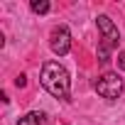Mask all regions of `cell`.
<instances>
[{"label":"cell","mask_w":125,"mask_h":125,"mask_svg":"<svg viewBox=\"0 0 125 125\" xmlns=\"http://www.w3.org/2000/svg\"><path fill=\"white\" fill-rule=\"evenodd\" d=\"M44 120H47V115H44L42 110H32V113L22 115V118L17 120V125H44Z\"/></svg>","instance_id":"cell-5"},{"label":"cell","mask_w":125,"mask_h":125,"mask_svg":"<svg viewBox=\"0 0 125 125\" xmlns=\"http://www.w3.org/2000/svg\"><path fill=\"white\" fill-rule=\"evenodd\" d=\"M49 47H52V52L56 56L69 54V49H71V32H69V27L56 25L52 30V34H49Z\"/></svg>","instance_id":"cell-3"},{"label":"cell","mask_w":125,"mask_h":125,"mask_svg":"<svg viewBox=\"0 0 125 125\" xmlns=\"http://www.w3.org/2000/svg\"><path fill=\"white\" fill-rule=\"evenodd\" d=\"M15 86H17V88H25V86H27V76H25V74H20V76L15 79Z\"/></svg>","instance_id":"cell-7"},{"label":"cell","mask_w":125,"mask_h":125,"mask_svg":"<svg viewBox=\"0 0 125 125\" xmlns=\"http://www.w3.org/2000/svg\"><path fill=\"white\" fill-rule=\"evenodd\" d=\"M30 8H32V12H37V15H47L52 5L47 3V0H32V3H30Z\"/></svg>","instance_id":"cell-6"},{"label":"cell","mask_w":125,"mask_h":125,"mask_svg":"<svg viewBox=\"0 0 125 125\" xmlns=\"http://www.w3.org/2000/svg\"><path fill=\"white\" fill-rule=\"evenodd\" d=\"M96 25H98L101 34H103V42L115 49L118 42H120V32H118V27L113 25V20H110L108 15H98V17H96Z\"/></svg>","instance_id":"cell-4"},{"label":"cell","mask_w":125,"mask_h":125,"mask_svg":"<svg viewBox=\"0 0 125 125\" xmlns=\"http://www.w3.org/2000/svg\"><path fill=\"white\" fill-rule=\"evenodd\" d=\"M42 86L54 98H61V101H69V96H71L69 71L61 66L59 61H47V64L42 66Z\"/></svg>","instance_id":"cell-1"},{"label":"cell","mask_w":125,"mask_h":125,"mask_svg":"<svg viewBox=\"0 0 125 125\" xmlns=\"http://www.w3.org/2000/svg\"><path fill=\"white\" fill-rule=\"evenodd\" d=\"M118 66L125 71V52H120V54H118Z\"/></svg>","instance_id":"cell-8"},{"label":"cell","mask_w":125,"mask_h":125,"mask_svg":"<svg viewBox=\"0 0 125 125\" xmlns=\"http://www.w3.org/2000/svg\"><path fill=\"white\" fill-rule=\"evenodd\" d=\"M93 88L98 91V96L108 98V101H115L120 93H123V81L118 79V74H103L96 79Z\"/></svg>","instance_id":"cell-2"}]
</instances>
